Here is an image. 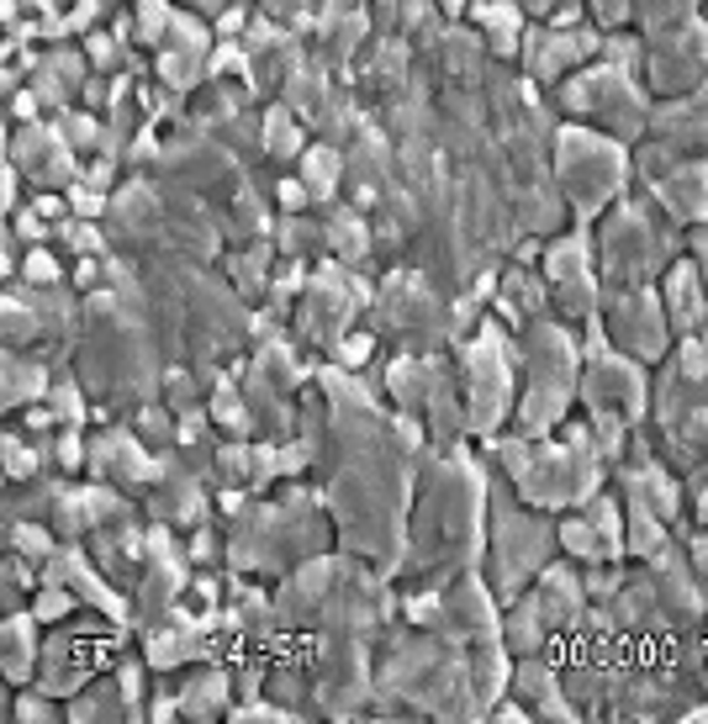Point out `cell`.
I'll return each instance as SVG.
<instances>
[{"label":"cell","mask_w":708,"mask_h":724,"mask_svg":"<svg viewBox=\"0 0 708 724\" xmlns=\"http://www.w3.org/2000/svg\"><path fill=\"white\" fill-rule=\"evenodd\" d=\"M370 349H376V338H370V334L339 338V360H344V365H366V360H370Z\"/></svg>","instance_id":"obj_8"},{"label":"cell","mask_w":708,"mask_h":724,"mask_svg":"<svg viewBox=\"0 0 708 724\" xmlns=\"http://www.w3.org/2000/svg\"><path fill=\"white\" fill-rule=\"evenodd\" d=\"M27 275H32V281H53V275H59V265H53V254H43V249H32V254H27Z\"/></svg>","instance_id":"obj_9"},{"label":"cell","mask_w":708,"mask_h":724,"mask_svg":"<svg viewBox=\"0 0 708 724\" xmlns=\"http://www.w3.org/2000/svg\"><path fill=\"white\" fill-rule=\"evenodd\" d=\"M53 693L49 688H38V693H27L17 688V724H38V720H59V709H53Z\"/></svg>","instance_id":"obj_6"},{"label":"cell","mask_w":708,"mask_h":724,"mask_svg":"<svg viewBox=\"0 0 708 724\" xmlns=\"http://www.w3.org/2000/svg\"><path fill=\"white\" fill-rule=\"evenodd\" d=\"M666 313H672V323L677 328H693V323H704V313H708V302H704V286H698V275L687 265H677L672 275H666Z\"/></svg>","instance_id":"obj_4"},{"label":"cell","mask_w":708,"mask_h":724,"mask_svg":"<svg viewBox=\"0 0 708 724\" xmlns=\"http://www.w3.org/2000/svg\"><path fill=\"white\" fill-rule=\"evenodd\" d=\"M613 323H619V338H624V344H635L640 355H656L661 328H656V313L645 307V296H624Z\"/></svg>","instance_id":"obj_5"},{"label":"cell","mask_w":708,"mask_h":724,"mask_svg":"<svg viewBox=\"0 0 708 724\" xmlns=\"http://www.w3.org/2000/svg\"><path fill=\"white\" fill-rule=\"evenodd\" d=\"M550 539H556L550 524H539L524 507L497 497V513H492V592H497V604H514L518 587L545 571Z\"/></svg>","instance_id":"obj_1"},{"label":"cell","mask_w":708,"mask_h":724,"mask_svg":"<svg viewBox=\"0 0 708 724\" xmlns=\"http://www.w3.org/2000/svg\"><path fill=\"white\" fill-rule=\"evenodd\" d=\"M43 619L32 613V608H17V613H6V646H0V672L11 688H32V676H38V661H43Z\"/></svg>","instance_id":"obj_2"},{"label":"cell","mask_w":708,"mask_h":724,"mask_svg":"<svg viewBox=\"0 0 708 724\" xmlns=\"http://www.w3.org/2000/svg\"><path fill=\"white\" fill-rule=\"evenodd\" d=\"M180 688V714H228V703H233V682H228V672L222 667H196L191 682H175Z\"/></svg>","instance_id":"obj_3"},{"label":"cell","mask_w":708,"mask_h":724,"mask_svg":"<svg viewBox=\"0 0 708 724\" xmlns=\"http://www.w3.org/2000/svg\"><path fill=\"white\" fill-rule=\"evenodd\" d=\"M270 148H275V154H296V148H302V127H296L286 112L270 117Z\"/></svg>","instance_id":"obj_7"}]
</instances>
